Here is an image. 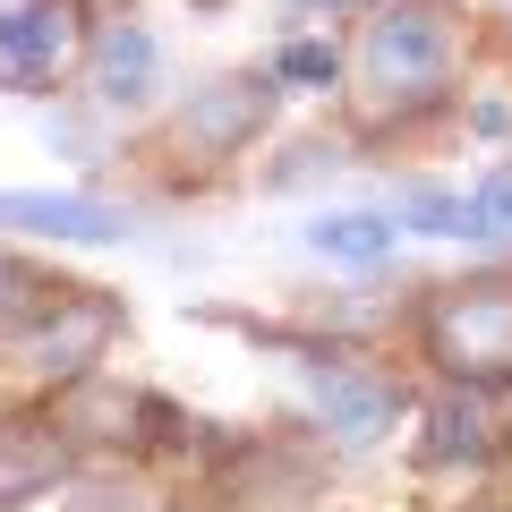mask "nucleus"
Segmentation results:
<instances>
[{
    "label": "nucleus",
    "mask_w": 512,
    "mask_h": 512,
    "mask_svg": "<svg viewBox=\"0 0 512 512\" xmlns=\"http://www.w3.org/2000/svg\"><path fill=\"white\" fill-rule=\"evenodd\" d=\"M274 86H299V94L342 86V43H325V35H291V43L274 52Z\"/></svg>",
    "instance_id": "nucleus-15"
},
{
    "label": "nucleus",
    "mask_w": 512,
    "mask_h": 512,
    "mask_svg": "<svg viewBox=\"0 0 512 512\" xmlns=\"http://www.w3.org/2000/svg\"><path fill=\"white\" fill-rule=\"evenodd\" d=\"M60 282L69 274H52V265H35V256H18V248H0V333H18Z\"/></svg>",
    "instance_id": "nucleus-14"
},
{
    "label": "nucleus",
    "mask_w": 512,
    "mask_h": 512,
    "mask_svg": "<svg viewBox=\"0 0 512 512\" xmlns=\"http://www.w3.org/2000/svg\"><path fill=\"white\" fill-rule=\"evenodd\" d=\"M461 52H470L461 0H367L359 35L342 52L350 137L384 146V137H410V128L461 111Z\"/></svg>",
    "instance_id": "nucleus-1"
},
{
    "label": "nucleus",
    "mask_w": 512,
    "mask_h": 512,
    "mask_svg": "<svg viewBox=\"0 0 512 512\" xmlns=\"http://www.w3.org/2000/svg\"><path fill=\"white\" fill-rule=\"evenodd\" d=\"M77 470L69 427L52 419V402H9L0 410V512H26Z\"/></svg>",
    "instance_id": "nucleus-10"
},
{
    "label": "nucleus",
    "mask_w": 512,
    "mask_h": 512,
    "mask_svg": "<svg viewBox=\"0 0 512 512\" xmlns=\"http://www.w3.org/2000/svg\"><path fill=\"white\" fill-rule=\"evenodd\" d=\"M299 248H308L316 265H333V274H376V265L402 256V222L376 214V205H342V214L299 222Z\"/></svg>",
    "instance_id": "nucleus-11"
},
{
    "label": "nucleus",
    "mask_w": 512,
    "mask_h": 512,
    "mask_svg": "<svg viewBox=\"0 0 512 512\" xmlns=\"http://www.w3.org/2000/svg\"><path fill=\"white\" fill-rule=\"evenodd\" d=\"M0 231L52 239V248H120L137 239V214L86 188H0Z\"/></svg>",
    "instance_id": "nucleus-8"
},
{
    "label": "nucleus",
    "mask_w": 512,
    "mask_h": 512,
    "mask_svg": "<svg viewBox=\"0 0 512 512\" xmlns=\"http://www.w3.org/2000/svg\"><path fill=\"white\" fill-rule=\"evenodd\" d=\"M291 9H359V0H291Z\"/></svg>",
    "instance_id": "nucleus-17"
},
{
    "label": "nucleus",
    "mask_w": 512,
    "mask_h": 512,
    "mask_svg": "<svg viewBox=\"0 0 512 512\" xmlns=\"http://www.w3.org/2000/svg\"><path fill=\"white\" fill-rule=\"evenodd\" d=\"M128 333V299L103 282H60L18 333H0V376L18 384L26 402H60L86 376H103L111 342Z\"/></svg>",
    "instance_id": "nucleus-5"
},
{
    "label": "nucleus",
    "mask_w": 512,
    "mask_h": 512,
    "mask_svg": "<svg viewBox=\"0 0 512 512\" xmlns=\"http://www.w3.org/2000/svg\"><path fill=\"white\" fill-rule=\"evenodd\" d=\"M77 86H86V103L103 111V120H146V111L163 103V35H154L137 9H103Z\"/></svg>",
    "instance_id": "nucleus-7"
},
{
    "label": "nucleus",
    "mask_w": 512,
    "mask_h": 512,
    "mask_svg": "<svg viewBox=\"0 0 512 512\" xmlns=\"http://www.w3.org/2000/svg\"><path fill=\"white\" fill-rule=\"evenodd\" d=\"M384 214L402 222V231H419V239H461V180H393V205Z\"/></svg>",
    "instance_id": "nucleus-13"
},
{
    "label": "nucleus",
    "mask_w": 512,
    "mask_h": 512,
    "mask_svg": "<svg viewBox=\"0 0 512 512\" xmlns=\"http://www.w3.org/2000/svg\"><path fill=\"white\" fill-rule=\"evenodd\" d=\"M274 111H282L274 69H222V77H205V86H188L180 103L146 128L137 163L163 188H214L256 154V137L274 128Z\"/></svg>",
    "instance_id": "nucleus-4"
},
{
    "label": "nucleus",
    "mask_w": 512,
    "mask_h": 512,
    "mask_svg": "<svg viewBox=\"0 0 512 512\" xmlns=\"http://www.w3.org/2000/svg\"><path fill=\"white\" fill-rule=\"evenodd\" d=\"M94 0H0V94H60L77 69H86L94 43Z\"/></svg>",
    "instance_id": "nucleus-6"
},
{
    "label": "nucleus",
    "mask_w": 512,
    "mask_h": 512,
    "mask_svg": "<svg viewBox=\"0 0 512 512\" xmlns=\"http://www.w3.org/2000/svg\"><path fill=\"white\" fill-rule=\"evenodd\" d=\"M274 350H291L299 376V427L325 444V461H367L393 444V427L410 419V367L376 359V350L342 342V333H265Z\"/></svg>",
    "instance_id": "nucleus-2"
},
{
    "label": "nucleus",
    "mask_w": 512,
    "mask_h": 512,
    "mask_svg": "<svg viewBox=\"0 0 512 512\" xmlns=\"http://www.w3.org/2000/svg\"><path fill=\"white\" fill-rule=\"evenodd\" d=\"M461 248H478L495 265V256H512V171H478L470 188H461Z\"/></svg>",
    "instance_id": "nucleus-12"
},
{
    "label": "nucleus",
    "mask_w": 512,
    "mask_h": 512,
    "mask_svg": "<svg viewBox=\"0 0 512 512\" xmlns=\"http://www.w3.org/2000/svg\"><path fill=\"white\" fill-rule=\"evenodd\" d=\"M419 461L427 478H444V470H470V478H487V470H504V410L487 402V393H453V384H436L427 393V410H419Z\"/></svg>",
    "instance_id": "nucleus-9"
},
{
    "label": "nucleus",
    "mask_w": 512,
    "mask_h": 512,
    "mask_svg": "<svg viewBox=\"0 0 512 512\" xmlns=\"http://www.w3.org/2000/svg\"><path fill=\"white\" fill-rule=\"evenodd\" d=\"M504 461H512V393H504Z\"/></svg>",
    "instance_id": "nucleus-18"
},
{
    "label": "nucleus",
    "mask_w": 512,
    "mask_h": 512,
    "mask_svg": "<svg viewBox=\"0 0 512 512\" xmlns=\"http://www.w3.org/2000/svg\"><path fill=\"white\" fill-rule=\"evenodd\" d=\"M197 9H222V0H197Z\"/></svg>",
    "instance_id": "nucleus-19"
},
{
    "label": "nucleus",
    "mask_w": 512,
    "mask_h": 512,
    "mask_svg": "<svg viewBox=\"0 0 512 512\" xmlns=\"http://www.w3.org/2000/svg\"><path fill=\"white\" fill-rule=\"evenodd\" d=\"M402 333H410V359L436 384L504 402L512 393V256L470 265L453 282H419Z\"/></svg>",
    "instance_id": "nucleus-3"
},
{
    "label": "nucleus",
    "mask_w": 512,
    "mask_h": 512,
    "mask_svg": "<svg viewBox=\"0 0 512 512\" xmlns=\"http://www.w3.org/2000/svg\"><path fill=\"white\" fill-rule=\"evenodd\" d=\"M453 512H512V495H470V504H453Z\"/></svg>",
    "instance_id": "nucleus-16"
}]
</instances>
